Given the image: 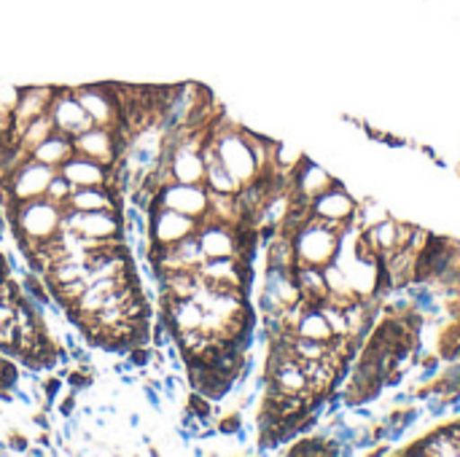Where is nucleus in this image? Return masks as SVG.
I'll return each mask as SVG.
<instances>
[{
    "label": "nucleus",
    "mask_w": 460,
    "mask_h": 457,
    "mask_svg": "<svg viewBox=\"0 0 460 457\" xmlns=\"http://www.w3.org/2000/svg\"><path fill=\"white\" fill-rule=\"evenodd\" d=\"M129 426H132V428H137V426H140V415H137V412H132V415H129Z\"/></svg>",
    "instance_id": "obj_19"
},
{
    "label": "nucleus",
    "mask_w": 460,
    "mask_h": 457,
    "mask_svg": "<svg viewBox=\"0 0 460 457\" xmlns=\"http://www.w3.org/2000/svg\"><path fill=\"white\" fill-rule=\"evenodd\" d=\"M62 232H73L84 240H124V218L121 210H62Z\"/></svg>",
    "instance_id": "obj_2"
},
{
    "label": "nucleus",
    "mask_w": 460,
    "mask_h": 457,
    "mask_svg": "<svg viewBox=\"0 0 460 457\" xmlns=\"http://www.w3.org/2000/svg\"><path fill=\"white\" fill-rule=\"evenodd\" d=\"M8 218L16 229V240H19L22 250L27 253L59 232L62 207L46 197H35V199H24V202H13L8 207Z\"/></svg>",
    "instance_id": "obj_1"
},
{
    "label": "nucleus",
    "mask_w": 460,
    "mask_h": 457,
    "mask_svg": "<svg viewBox=\"0 0 460 457\" xmlns=\"http://www.w3.org/2000/svg\"><path fill=\"white\" fill-rule=\"evenodd\" d=\"M57 129H54V121H51V116L49 113H40V116H35L32 121H27L19 132H16V143L30 154L38 143H43L49 135H54Z\"/></svg>",
    "instance_id": "obj_15"
},
{
    "label": "nucleus",
    "mask_w": 460,
    "mask_h": 457,
    "mask_svg": "<svg viewBox=\"0 0 460 457\" xmlns=\"http://www.w3.org/2000/svg\"><path fill=\"white\" fill-rule=\"evenodd\" d=\"M49 116L54 121V129L59 135H67V137H78L81 132L94 127L89 113L75 100L73 89H54V100L49 105Z\"/></svg>",
    "instance_id": "obj_8"
},
{
    "label": "nucleus",
    "mask_w": 460,
    "mask_h": 457,
    "mask_svg": "<svg viewBox=\"0 0 460 457\" xmlns=\"http://www.w3.org/2000/svg\"><path fill=\"white\" fill-rule=\"evenodd\" d=\"M170 172V180L175 183H205V156L202 148L194 145H178L162 162Z\"/></svg>",
    "instance_id": "obj_9"
},
{
    "label": "nucleus",
    "mask_w": 460,
    "mask_h": 457,
    "mask_svg": "<svg viewBox=\"0 0 460 457\" xmlns=\"http://www.w3.org/2000/svg\"><path fill=\"white\" fill-rule=\"evenodd\" d=\"M70 194H73V183L62 175V172H57L54 178H51V183L46 186V199H51L54 205H59L62 210L67 207V199H70Z\"/></svg>",
    "instance_id": "obj_16"
},
{
    "label": "nucleus",
    "mask_w": 460,
    "mask_h": 457,
    "mask_svg": "<svg viewBox=\"0 0 460 457\" xmlns=\"http://www.w3.org/2000/svg\"><path fill=\"white\" fill-rule=\"evenodd\" d=\"M75 154V148H73V137H67V135H59V132H54V135H49L43 143H38L32 151H30V156L32 159H38V162H43V164H49V167H62L70 156Z\"/></svg>",
    "instance_id": "obj_14"
},
{
    "label": "nucleus",
    "mask_w": 460,
    "mask_h": 457,
    "mask_svg": "<svg viewBox=\"0 0 460 457\" xmlns=\"http://www.w3.org/2000/svg\"><path fill=\"white\" fill-rule=\"evenodd\" d=\"M11 453H27L30 447H27V439L24 436H11Z\"/></svg>",
    "instance_id": "obj_18"
},
{
    "label": "nucleus",
    "mask_w": 460,
    "mask_h": 457,
    "mask_svg": "<svg viewBox=\"0 0 460 457\" xmlns=\"http://www.w3.org/2000/svg\"><path fill=\"white\" fill-rule=\"evenodd\" d=\"M54 100V86H24L22 97L13 108V135L32 121L40 113H49V105Z\"/></svg>",
    "instance_id": "obj_12"
},
{
    "label": "nucleus",
    "mask_w": 460,
    "mask_h": 457,
    "mask_svg": "<svg viewBox=\"0 0 460 457\" xmlns=\"http://www.w3.org/2000/svg\"><path fill=\"white\" fill-rule=\"evenodd\" d=\"M73 94L81 102V108L89 113L94 127L116 129V132L121 129V105H119V97H116L113 86H108V83H86V86H75Z\"/></svg>",
    "instance_id": "obj_3"
},
{
    "label": "nucleus",
    "mask_w": 460,
    "mask_h": 457,
    "mask_svg": "<svg viewBox=\"0 0 460 457\" xmlns=\"http://www.w3.org/2000/svg\"><path fill=\"white\" fill-rule=\"evenodd\" d=\"M199 226L197 218L183 215L170 207H151L148 210V240L151 245H175L183 237L194 234Z\"/></svg>",
    "instance_id": "obj_7"
},
{
    "label": "nucleus",
    "mask_w": 460,
    "mask_h": 457,
    "mask_svg": "<svg viewBox=\"0 0 460 457\" xmlns=\"http://www.w3.org/2000/svg\"><path fill=\"white\" fill-rule=\"evenodd\" d=\"M59 172L73 183V189H84V186H108L111 183V167L89 159V156H81V154H73L62 167Z\"/></svg>",
    "instance_id": "obj_11"
},
{
    "label": "nucleus",
    "mask_w": 460,
    "mask_h": 457,
    "mask_svg": "<svg viewBox=\"0 0 460 457\" xmlns=\"http://www.w3.org/2000/svg\"><path fill=\"white\" fill-rule=\"evenodd\" d=\"M124 135L116 129H105V127H89L86 132H81L78 137H73V148L81 156H89L105 167H113L116 159L124 151Z\"/></svg>",
    "instance_id": "obj_6"
},
{
    "label": "nucleus",
    "mask_w": 460,
    "mask_h": 457,
    "mask_svg": "<svg viewBox=\"0 0 460 457\" xmlns=\"http://www.w3.org/2000/svg\"><path fill=\"white\" fill-rule=\"evenodd\" d=\"M162 318L170 323V329L178 331H191V329H202L205 321V310L202 304L189 296V299H175V296H162Z\"/></svg>",
    "instance_id": "obj_10"
},
{
    "label": "nucleus",
    "mask_w": 460,
    "mask_h": 457,
    "mask_svg": "<svg viewBox=\"0 0 460 457\" xmlns=\"http://www.w3.org/2000/svg\"><path fill=\"white\" fill-rule=\"evenodd\" d=\"M70 210H121L119 205V191L111 186H84V189H73L70 199H67Z\"/></svg>",
    "instance_id": "obj_13"
},
{
    "label": "nucleus",
    "mask_w": 460,
    "mask_h": 457,
    "mask_svg": "<svg viewBox=\"0 0 460 457\" xmlns=\"http://www.w3.org/2000/svg\"><path fill=\"white\" fill-rule=\"evenodd\" d=\"M57 409H59V415H62V417H73V409H75V396H67V399H65V401H62Z\"/></svg>",
    "instance_id": "obj_17"
},
{
    "label": "nucleus",
    "mask_w": 460,
    "mask_h": 457,
    "mask_svg": "<svg viewBox=\"0 0 460 457\" xmlns=\"http://www.w3.org/2000/svg\"><path fill=\"white\" fill-rule=\"evenodd\" d=\"M59 170L57 167H49L32 156H27L22 164H16L5 178V189L11 191L13 202H24V199H35V197H43L46 194V186L51 183V178L57 175Z\"/></svg>",
    "instance_id": "obj_5"
},
{
    "label": "nucleus",
    "mask_w": 460,
    "mask_h": 457,
    "mask_svg": "<svg viewBox=\"0 0 460 457\" xmlns=\"http://www.w3.org/2000/svg\"><path fill=\"white\" fill-rule=\"evenodd\" d=\"M208 205H210V191L205 189V183H175V180L164 183L151 202V207H170L197 221L208 215Z\"/></svg>",
    "instance_id": "obj_4"
}]
</instances>
